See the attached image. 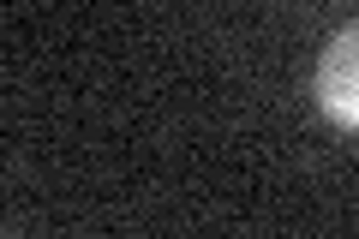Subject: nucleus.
I'll use <instances>...</instances> for the list:
<instances>
[{
    "instance_id": "obj_1",
    "label": "nucleus",
    "mask_w": 359,
    "mask_h": 239,
    "mask_svg": "<svg viewBox=\"0 0 359 239\" xmlns=\"http://www.w3.org/2000/svg\"><path fill=\"white\" fill-rule=\"evenodd\" d=\"M311 96H318L330 126L359 132V25H341L330 36V48L318 60V78H311Z\"/></svg>"
}]
</instances>
